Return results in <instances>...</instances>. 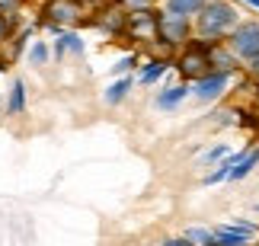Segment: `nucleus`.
<instances>
[{
	"label": "nucleus",
	"mask_w": 259,
	"mask_h": 246,
	"mask_svg": "<svg viewBox=\"0 0 259 246\" xmlns=\"http://www.w3.org/2000/svg\"><path fill=\"white\" fill-rule=\"evenodd\" d=\"M237 23H240V13H237L234 4H227V0H205L202 10L195 13L192 29L202 42H218V38L231 35Z\"/></svg>",
	"instance_id": "1"
},
{
	"label": "nucleus",
	"mask_w": 259,
	"mask_h": 246,
	"mask_svg": "<svg viewBox=\"0 0 259 246\" xmlns=\"http://www.w3.org/2000/svg\"><path fill=\"white\" fill-rule=\"evenodd\" d=\"M176 71L186 80H202L205 74H211V58H208V42H189L183 55L176 58Z\"/></svg>",
	"instance_id": "2"
},
{
	"label": "nucleus",
	"mask_w": 259,
	"mask_h": 246,
	"mask_svg": "<svg viewBox=\"0 0 259 246\" xmlns=\"http://www.w3.org/2000/svg\"><path fill=\"white\" fill-rule=\"evenodd\" d=\"M227 45H231V52L240 58V61L253 64L259 58V23H256V19H243V23H237V29L227 35Z\"/></svg>",
	"instance_id": "3"
},
{
	"label": "nucleus",
	"mask_w": 259,
	"mask_h": 246,
	"mask_svg": "<svg viewBox=\"0 0 259 246\" xmlns=\"http://www.w3.org/2000/svg\"><path fill=\"white\" fill-rule=\"evenodd\" d=\"M195 29L192 23H189V16H173L166 13L157 19V38L160 42H166L170 48H179V45H189V35H192Z\"/></svg>",
	"instance_id": "4"
},
{
	"label": "nucleus",
	"mask_w": 259,
	"mask_h": 246,
	"mask_svg": "<svg viewBox=\"0 0 259 246\" xmlns=\"http://www.w3.org/2000/svg\"><path fill=\"white\" fill-rule=\"evenodd\" d=\"M227 83H231V74L211 71V74H205L202 80H195L192 93H195V100H202V103H214L218 96H221V93L227 90Z\"/></svg>",
	"instance_id": "5"
},
{
	"label": "nucleus",
	"mask_w": 259,
	"mask_h": 246,
	"mask_svg": "<svg viewBox=\"0 0 259 246\" xmlns=\"http://www.w3.org/2000/svg\"><path fill=\"white\" fill-rule=\"evenodd\" d=\"M208 58H211V71H221V74H234L240 58L231 52V45H221V42H208Z\"/></svg>",
	"instance_id": "6"
},
{
	"label": "nucleus",
	"mask_w": 259,
	"mask_h": 246,
	"mask_svg": "<svg viewBox=\"0 0 259 246\" xmlns=\"http://www.w3.org/2000/svg\"><path fill=\"white\" fill-rule=\"evenodd\" d=\"M157 19H160V13H154V10H141V13L128 16V29H132L138 38H157Z\"/></svg>",
	"instance_id": "7"
},
{
	"label": "nucleus",
	"mask_w": 259,
	"mask_h": 246,
	"mask_svg": "<svg viewBox=\"0 0 259 246\" xmlns=\"http://www.w3.org/2000/svg\"><path fill=\"white\" fill-rule=\"evenodd\" d=\"M186 93H189V86H183V83H179V86H170V90H163L160 96H157V106L170 112V109H176V106L186 100Z\"/></svg>",
	"instance_id": "8"
},
{
	"label": "nucleus",
	"mask_w": 259,
	"mask_h": 246,
	"mask_svg": "<svg viewBox=\"0 0 259 246\" xmlns=\"http://www.w3.org/2000/svg\"><path fill=\"white\" fill-rule=\"evenodd\" d=\"M211 246H250V237L234 233V230H227L224 224H221V227H214V243Z\"/></svg>",
	"instance_id": "9"
},
{
	"label": "nucleus",
	"mask_w": 259,
	"mask_h": 246,
	"mask_svg": "<svg viewBox=\"0 0 259 246\" xmlns=\"http://www.w3.org/2000/svg\"><path fill=\"white\" fill-rule=\"evenodd\" d=\"M256 163H259V147H253V151H246V154L240 157V163L231 170V179H246V176L253 173Z\"/></svg>",
	"instance_id": "10"
},
{
	"label": "nucleus",
	"mask_w": 259,
	"mask_h": 246,
	"mask_svg": "<svg viewBox=\"0 0 259 246\" xmlns=\"http://www.w3.org/2000/svg\"><path fill=\"white\" fill-rule=\"evenodd\" d=\"M205 0H166V13L173 16H195Z\"/></svg>",
	"instance_id": "11"
},
{
	"label": "nucleus",
	"mask_w": 259,
	"mask_h": 246,
	"mask_svg": "<svg viewBox=\"0 0 259 246\" xmlns=\"http://www.w3.org/2000/svg\"><path fill=\"white\" fill-rule=\"evenodd\" d=\"M48 13H52L55 19H61V23H67V19H77V16H80V10H77V4H71V0H55Z\"/></svg>",
	"instance_id": "12"
},
{
	"label": "nucleus",
	"mask_w": 259,
	"mask_h": 246,
	"mask_svg": "<svg viewBox=\"0 0 259 246\" xmlns=\"http://www.w3.org/2000/svg\"><path fill=\"white\" fill-rule=\"evenodd\" d=\"M132 90V80L128 77H122V80H115V83H109V90H106V103L109 106H118L125 100V93Z\"/></svg>",
	"instance_id": "13"
},
{
	"label": "nucleus",
	"mask_w": 259,
	"mask_h": 246,
	"mask_svg": "<svg viewBox=\"0 0 259 246\" xmlns=\"http://www.w3.org/2000/svg\"><path fill=\"white\" fill-rule=\"evenodd\" d=\"M186 240L192 243V246H211L214 243V230H208V227H189L186 230Z\"/></svg>",
	"instance_id": "14"
},
{
	"label": "nucleus",
	"mask_w": 259,
	"mask_h": 246,
	"mask_svg": "<svg viewBox=\"0 0 259 246\" xmlns=\"http://www.w3.org/2000/svg\"><path fill=\"white\" fill-rule=\"evenodd\" d=\"M166 67H170L166 61H151V64H147L144 71H141V83H154V80H160V77L166 74Z\"/></svg>",
	"instance_id": "15"
},
{
	"label": "nucleus",
	"mask_w": 259,
	"mask_h": 246,
	"mask_svg": "<svg viewBox=\"0 0 259 246\" xmlns=\"http://www.w3.org/2000/svg\"><path fill=\"white\" fill-rule=\"evenodd\" d=\"M64 48H74V52H83V42L77 35H61V42H58V55H64Z\"/></svg>",
	"instance_id": "16"
},
{
	"label": "nucleus",
	"mask_w": 259,
	"mask_h": 246,
	"mask_svg": "<svg viewBox=\"0 0 259 246\" xmlns=\"http://www.w3.org/2000/svg\"><path fill=\"white\" fill-rule=\"evenodd\" d=\"M23 103H26L23 100V83L16 80L13 83V96H10V112H19V109H23Z\"/></svg>",
	"instance_id": "17"
},
{
	"label": "nucleus",
	"mask_w": 259,
	"mask_h": 246,
	"mask_svg": "<svg viewBox=\"0 0 259 246\" xmlns=\"http://www.w3.org/2000/svg\"><path fill=\"white\" fill-rule=\"evenodd\" d=\"M227 230H234V233H243V237H253L256 233V227L253 224H246V221H231V224H224Z\"/></svg>",
	"instance_id": "18"
},
{
	"label": "nucleus",
	"mask_w": 259,
	"mask_h": 246,
	"mask_svg": "<svg viewBox=\"0 0 259 246\" xmlns=\"http://www.w3.org/2000/svg\"><path fill=\"white\" fill-rule=\"evenodd\" d=\"M221 157H227V144H218V147H211V151H208L202 160L205 163H214V160H221Z\"/></svg>",
	"instance_id": "19"
},
{
	"label": "nucleus",
	"mask_w": 259,
	"mask_h": 246,
	"mask_svg": "<svg viewBox=\"0 0 259 246\" xmlns=\"http://www.w3.org/2000/svg\"><path fill=\"white\" fill-rule=\"evenodd\" d=\"M122 4L132 10V13H141V10H151V0H122Z\"/></svg>",
	"instance_id": "20"
},
{
	"label": "nucleus",
	"mask_w": 259,
	"mask_h": 246,
	"mask_svg": "<svg viewBox=\"0 0 259 246\" xmlns=\"http://www.w3.org/2000/svg\"><path fill=\"white\" fill-rule=\"evenodd\" d=\"M29 58H32V61H38V64H42L45 58H48V52H45V45H42V42H35V45H32V52H29Z\"/></svg>",
	"instance_id": "21"
},
{
	"label": "nucleus",
	"mask_w": 259,
	"mask_h": 246,
	"mask_svg": "<svg viewBox=\"0 0 259 246\" xmlns=\"http://www.w3.org/2000/svg\"><path fill=\"white\" fill-rule=\"evenodd\" d=\"M128 67H132V58H125V61H118V64L112 67V71H115V74H125Z\"/></svg>",
	"instance_id": "22"
},
{
	"label": "nucleus",
	"mask_w": 259,
	"mask_h": 246,
	"mask_svg": "<svg viewBox=\"0 0 259 246\" xmlns=\"http://www.w3.org/2000/svg\"><path fill=\"white\" fill-rule=\"evenodd\" d=\"M160 246H192L186 237H176V240H166V243H160Z\"/></svg>",
	"instance_id": "23"
},
{
	"label": "nucleus",
	"mask_w": 259,
	"mask_h": 246,
	"mask_svg": "<svg viewBox=\"0 0 259 246\" xmlns=\"http://www.w3.org/2000/svg\"><path fill=\"white\" fill-rule=\"evenodd\" d=\"M19 0H0V10H16Z\"/></svg>",
	"instance_id": "24"
},
{
	"label": "nucleus",
	"mask_w": 259,
	"mask_h": 246,
	"mask_svg": "<svg viewBox=\"0 0 259 246\" xmlns=\"http://www.w3.org/2000/svg\"><path fill=\"white\" fill-rule=\"evenodd\" d=\"M250 74H253V80H259V58H256V61L250 64Z\"/></svg>",
	"instance_id": "25"
},
{
	"label": "nucleus",
	"mask_w": 259,
	"mask_h": 246,
	"mask_svg": "<svg viewBox=\"0 0 259 246\" xmlns=\"http://www.w3.org/2000/svg\"><path fill=\"white\" fill-rule=\"evenodd\" d=\"M243 4H250L253 10H259V0H243Z\"/></svg>",
	"instance_id": "26"
},
{
	"label": "nucleus",
	"mask_w": 259,
	"mask_h": 246,
	"mask_svg": "<svg viewBox=\"0 0 259 246\" xmlns=\"http://www.w3.org/2000/svg\"><path fill=\"white\" fill-rule=\"evenodd\" d=\"M256 112H259V96H256Z\"/></svg>",
	"instance_id": "27"
}]
</instances>
